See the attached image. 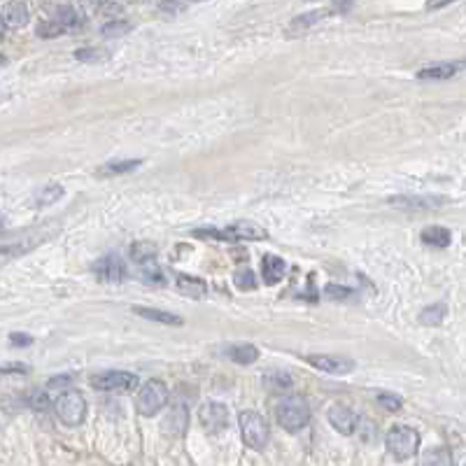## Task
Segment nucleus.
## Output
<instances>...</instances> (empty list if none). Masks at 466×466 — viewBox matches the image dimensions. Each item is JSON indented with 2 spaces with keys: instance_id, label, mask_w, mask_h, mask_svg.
<instances>
[{
  "instance_id": "nucleus-1",
  "label": "nucleus",
  "mask_w": 466,
  "mask_h": 466,
  "mask_svg": "<svg viewBox=\"0 0 466 466\" xmlns=\"http://www.w3.org/2000/svg\"><path fill=\"white\" fill-rule=\"evenodd\" d=\"M193 235H196V238H212V240H228V242L268 238L266 228H261L259 224H254V221H235V224L224 226V228L205 226V228H196Z\"/></svg>"
},
{
  "instance_id": "nucleus-2",
  "label": "nucleus",
  "mask_w": 466,
  "mask_h": 466,
  "mask_svg": "<svg viewBox=\"0 0 466 466\" xmlns=\"http://www.w3.org/2000/svg\"><path fill=\"white\" fill-rule=\"evenodd\" d=\"M277 422L280 427L287 429V432H299L303 429L308 422H310V406L303 397L294 394V397H287L277 404Z\"/></svg>"
},
{
  "instance_id": "nucleus-3",
  "label": "nucleus",
  "mask_w": 466,
  "mask_h": 466,
  "mask_svg": "<svg viewBox=\"0 0 466 466\" xmlns=\"http://www.w3.org/2000/svg\"><path fill=\"white\" fill-rule=\"evenodd\" d=\"M385 446H387V453H390L394 460H399V462L411 460L420 448V434L415 432L413 427L397 425V427H392L390 432H387Z\"/></svg>"
},
{
  "instance_id": "nucleus-4",
  "label": "nucleus",
  "mask_w": 466,
  "mask_h": 466,
  "mask_svg": "<svg viewBox=\"0 0 466 466\" xmlns=\"http://www.w3.org/2000/svg\"><path fill=\"white\" fill-rule=\"evenodd\" d=\"M168 387L161 380H147L142 385V390L138 392V399H135V408L142 418H154L156 413H161L168 404Z\"/></svg>"
},
{
  "instance_id": "nucleus-5",
  "label": "nucleus",
  "mask_w": 466,
  "mask_h": 466,
  "mask_svg": "<svg viewBox=\"0 0 466 466\" xmlns=\"http://www.w3.org/2000/svg\"><path fill=\"white\" fill-rule=\"evenodd\" d=\"M56 415H59V420L68 427L82 425L84 415H87V401L75 390L61 392V397L56 399Z\"/></svg>"
},
{
  "instance_id": "nucleus-6",
  "label": "nucleus",
  "mask_w": 466,
  "mask_h": 466,
  "mask_svg": "<svg viewBox=\"0 0 466 466\" xmlns=\"http://www.w3.org/2000/svg\"><path fill=\"white\" fill-rule=\"evenodd\" d=\"M240 432H242V439L249 448L254 450H263L268 443V427H266V420L261 418L256 411H242L240 413Z\"/></svg>"
},
{
  "instance_id": "nucleus-7",
  "label": "nucleus",
  "mask_w": 466,
  "mask_h": 466,
  "mask_svg": "<svg viewBox=\"0 0 466 466\" xmlns=\"http://www.w3.org/2000/svg\"><path fill=\"white\" fill-rule=\"evenodd\" d=\"M198 422L207 434H221L228 427V411L224 404L210 401L198 411Z\"/></svg>"
},
{
  "instance_id": "nucleus-8",
  "label": "nucleus",
  "mask_w": 466,
  "mask_h": 466,
  "mask_svg": "<svg viewBox=\"0 0 466 466\" xmlns=\"http://www.w3.org/2000/svg\"><path fill=\"white\" fill-rule=\"evenodd\" d=\"M387 203L406 212H429V210H436V207L446 205L448 200L441 196H392L387 198Z\"/></svg>"
},
{
  "instance_id": "nucleus-9",
  "label": "nucleus",
  "mask_w": 466,
  "mask_h": 466,
  "mask_svg": "<svg viewBox=\"0 0 466 466\" xmlns=\"http://www.w3.org/2000/svg\"><path fill=\"white\" fill-rule=\"evenodd\" d=\"M93 273L98 275L100 282L119 285V282H124V277H126V263L117 254H107L93 266Z\"/></svg>"
},
{
  "instance_id": "nucleus-10",
  "label": "nucleus",
  "mask_w": 466,
  "mask_h": 466,
  "mask_svg": "<svg viewBox=\"0 0 466 466\" xmlns=\"http://www.w3.org/2000/svg\"><path fill=\"white\" fill-rule=\"evenodd\" d=\"M306 362L322 373H331V376H345V373L355 371V362L348 357H334V355H308Z\"/></svg>"
},
{
  "instance_id": "nucleus-11",
  "label": "nucleus",
  "mask_w": 466,
  "mask_h": 466,
  "mask_svg": "<svg viewBox=\"0 0 466 466\" xmlns=\"http://www.w3.org/2000/svg\"><path fill=\"white\" fill-rule=\"evenodd\" d=\"M135 378L133 373L128 371H105V373H98V376L91 378V385L96 387V390H103V392H114V390H128V387L135 385Z\"/></svg>"
},
{
  "instance_id": "nucleus-12",
  "label": "nucleus",
  "mask_w": 466,
  "mask_h": 466,
  "mask_svg": "<svg viewBox=\"0 0 466 466\" xmlns=\"http://www.w3.org/2000/svg\"><path fill=\"white\" fill-rule=\"evenodd\" d=\"M45 238H47L45 233H35V235H31V238H24V240H17V242H7V245H0V268L7 266V263L14 261V259H19L21 254L31 252V249L38 247Z\"/></svg>"
},
{
  "instance_id": "nucleus-13",
  "label": "nucleus",
  "mask_w": 466,
  "mask_h": 466,
  "mask_svg": "<svg viewBox=\"0 0 466 466\" xmlns=\"http://www.w3.org/2000/svg\"><path fill=\"white\" fill-rule=\"evenodd\" d=\"M327 418H329V422H331V427L336 429V432H341V434H345V436L355 434L357 415L350 411L348 406H343V404L331 406V408H329V413H327Z\"/></svg>"
},
{
  "instance_id": "nucleus-14",
  "label": "nucleus",
  "mask_w": 466,
  "mask_h": 466,
  "mask_svg": "<svg viewBox=\"0 0 466 466\" xmlns=\"http://www.w3.org/2000/svg\"><path fill=\"white\" fill-rule=\"evenodd\" d=\"M186 427H189V411L184 404H175L163 420V432L168 436H182L186 434Z\"/></svg>"
},
{
  "instance_id": "nucleus-15",
  "label": "nucleus",
  "mask_w": 466,
  "mask_h": 466,
  "mask_svg": "<svg viewBox=\"0 0 466 466\" xmlns=\"http://www.w3.org/2000/svg\"><path fill=\"white\" fill-rule=\"evenodd\" d=\"M287 263L275 254H266L261 261V273H263V282L266 285H277L280 280L285 277Z\"/></svg>"
},
{
  "instance_id": "nucleus-16",
  "label": "nucleus",
  "mask_w": 466,
  "mask_h": 466,
  "mask_svg": "<svg viewBox=\"0 0 466 466\" xmlns=\"http://www.w3.org/2000/svg\"><path fill=\"white\" fill-rule=\"evenodd\" d=\"M135 315H140V317H145L149 322H159V324H168V327H182L184 320L180 315H173V313H166V310H159V308H133Z\"/></svg>"
},
{
  "instance_id": "nucleus-17",
  "label": "nucleus",
  "mask_w": 466,
  "mask_h": 466,
  "mask_svg": "<svg viewBox=\"0 0 466 466\" xmlns=\"http://www.w3.org/2000/svg\"><path fill=\"white\" fill-rule=\"evenodd\" d=\"M422 242H425L427 247H436V249H443L450 245V240H453V233L448 231L446 226H427L425 231H422Z\"/></svg>"
},
{
  "instance_id": "nucleus-18",
  "label": "nucleus",
  "mask_w": 466,
  "mask_h": 466,
  "mask_svg": "<svg viewBox=\"0 0 466 466\" xmlns=\"http://www.w3.org/2000/svg\"><path fill=\"white\" fill-rule=\"evenodd\" d=\"M327 14L329 12H324V10H313V12L301 14V17L292 19L289 28H287V35H299V33L308 31V28H313L315 24H320V21L327 17Z\"/></svg>"
},
{
  "instance_id": "nucleus-19",
  "label": "nucleus",
  "mask_w": 466,
  "mask_h": 466,
  "mask_svg": "<svg viewBox=\"0 0 466 466\" xmlns=\"http://www.w3.org/2000/svg\"><path fill=\"white\" fill-rule=\"evenodd\" d=\"M177 289L189 299H203L207 294V285L200 277H191V275L180 273L177 275Z\"/></svg>"
},
{
  "instance_id": "nucleus-20",
  "label": "nucleus",
  "mask_w": 466,
  "mask_h": 466,
  "mask_svg": "<svg viewBox=\"0 0 466 466\" xmlns=\"http://www.w3.org/2000/svg\"><path fill=\"white\" fill-rule=\"evenodd\" d=\"M3 19H5V26L10 28H21L28 24V10L24 3H19V0H12V3L5 5V12H3Z\"/></svg>"
},
{
  "instance_id": "nucleus-21",
  "label": "nucleus",
  "mask_w": 466,
  "mask_h": 466,
  "mask_svg": "<svg viewBox=\"0 0 466 466\" xmlns=\"http://www.w3.org/2000/svg\"><path fill=\"white\" fill-rule=\"evenodd\" d=\"M226 357L233 359L235 364H254L259 359V350L252 343H240V345H231L226 348Z\"/></svg>"
},
{
  "instance_id": "nucleus-22",
  "label": "nucleus",
  "mask_w": 466,
  "mask_h": 466,
  "mask_svg": "<svg viewBox=\"0 0 466 466\" xmlns=\"http://www.w3.org/2000/svg\"><path fill=\"white\" fill-rule=\"evenodd\" d=\"M140 159H121V161H110L105 163V166H100L96 173L100 177H112V175H126V173H133L135 168L140 166Z\"/></svg>"
},
{
  "instance_id": "nucleus-23",
  "label": "nucleus",
  "mask_w": 466,
  "mask_h": 466,
  "mask_svg": "<svg viewBox=\"0 0 466 466\" xmlns=\"http://www.w3.org/2000/svg\"><path fill=\"white\" fill-rule=\"evenodd\" d=\"M460 66H455V63H441V66H429V68H422L418 73V80H450Z\"/></svg>"
},
{
  "instance_id": "nucleus-24",
  "label": "nucleus",
  "mask_w": 466,
  "mask_h": 466,
  "mask_svg": "<svg viewBox=\"0 0 466 466\" xmlns=\"http://www.w3.org/2000/svg\"><path fill=\"white\" fill-rule=\"evenodd\" d=\"M446 313H448L446 303H434V306H429L420 313V322L422 324H427V327H439L441 322L446 320Z\"/></svg>"
},
{
  "instance_id": "nucleus-25",
  "label": "nucleus",
  "mask_w": 466,
  "mask_h": 466,
  "mask_svg": "<svg viewBox=\"0 0 466 466\" xmlns=\"http://www.w3.org/2000/svg\"><path fill=\"white\" fill-rule=\"evenodd\" d=\"M420 466H453V457L446 448H434L422 455Z\"/></svg>"
},
{
  "instance_id": "nucleus-26",
  "label": "nucleus",
  "mask_w": 466,
  "mask_h": 466,
  "mask_svg": "<svg viewBox=\"0 0 466 466\" xmlns=\"http://www.w3.org/2000/svg\"><path fill=\"white\" fill-rule=\"evenodd\" d=\"M233 285L238 287L240 292H254V289H256V275H254V270L247 268V266L238 268V270H235V275H233Z\"/></svg>"
},
{
  "instance_id": "nucleus-27",
  "label": "nucleus",
  "mask_w": 466,
  "mask_h": 466,
  "mask_svg": "<svg viewBox=\"0 0 466 466\" xmlns=\"http://www.w3.org/2000/svg\"><path fill=\"white\" fill-rule=\"evenodd\" d=\"M131 259L135 263H147L156 259V247L152 242H133L131 245Z\"/></svg>"
},
{
  "instance_id": "nucleus-28",
  "label": "nucleus",
  "mask_w": 466,
  "mask_h": 466,
  "mask_svg": "<svg viewBox=\"0 0 466 466\" xmlns=\"http://www.w3.org/2000/svg\"><path fill=\"white\" fill-rule=\"evenodd\" d=\"M61 196H63V186L52 184V186H47V189L38 191V196H35V205H52L54 200H59Z\"/></svg>"
},
{
  "instance_id": "nucleus-29",
  "label": "nucleus",
  "mask_w": 466,
  "mask_h": 466,
  "mask_svg": "<svg viewBox=\"0 0 466 466\" xmlns=\"http://www.w3.org/2000/svg\"><path fill=\"white\" fill-rule=\"evenodd\" d=\"M140 275H142L145 282H156V285L163 282V273H161V268L156 266V259L147 261V263H140Z\"/></svg>"
},
{
  "instance_id": "nucleus-30",
  "label": "nucleus",
  "mask_w": 466,
  "mask_h": 466,
  "mask_svg": "<svg viewBox=\"0 0 466 466\" xmlns=\"http://www.w3.org/2000/svg\"><path fill=\"white\" fill-rule=\"evenodd\" d=\"M324 296H327L329 301H352V299H355V292L348 289V287H341V285H327Z\"/></svg>"
},
{
  "instance_id": "nucleus-31",
  "label": "nucleus",
  "mask_w": 466,
  "mask_h": 466,
  "mask_svg": "<svg viewBox=\"0 0 466 466\" xmlns=\"http://www.w3.org/2000/svg\"><path fill=\"white\" fill-rule=\"evenodd\" d=\"M128 31H131V24H126V21H110V24L103 26L105 38H121V35H126Z\"/></svg>"
},
{
  "instance_id": "nucleus-32",
  "label": "nucleus",
  "mask_w": 466,
  "mask_h": 466,
  "mask_svg": "<svg viewBox=\"0 0 466 466\" xmlns=\"http://www.w3.org/2000/svg\"><path fill=\"white\" fill-rule=\"evenodd\" d=\"M75 56L80 61H87V63H98V61H105L107 59V52L105 49H77L75 52Z\"/></svg>"
},
{
  "instance_id": "nucleus-33",
  "label": "nucleus",
  "mask_w": 466,
  "mask_h": 466,
  "mask_svg": "<svg viewBox=\"0 0 466 466\" xmlns=\"http://www.w3.org/2000/svg\"><path fill=\"white\" fill-rule=\"evenodd\" d=\"M378 404L385 408V411L390 413H397L401 408V399L397 397V394H387V392H380L378 394Z\"/></svg>"
},
{
  "instance_id": "nucleus-34",
  "label": "nucleus",
  "mask_w": 466,
  "mask_h": 466,
  "mask_svg": "<svg viewBox=\"0 0 466 466\" xmlns=\"http://www.w3.org/2000/svg\"><path fill=\"white\" fill-rule=\"evenodd\" d=\"M63 33V28L56 24V21H45V24H40L38 28V35H42V38H54V35Z\"/></svg>"
},
{
  "instance_id": "nucleus-35",
  "label": "nucleus",
  "mask_w": 466,
  "mask_h": 466,
  "mask_svg": "<svg viewBox=\"0 0 466 466\" xmlns=\"http://www.w3.org/2000/svg\"><path fill=\"white\" fill-rule=\"evenodd\" d=\"M268 383L270 385H275L277 390H285V387H289L292 385V380H289V376L287 373H280V371H273V373H268Z\"/></svg>"
},
{
  "instance_id": "nucleus-36",
  "label": "nucleus",
  "mask_w": 466,
  "mask_h": 466,
  "mask_svg": "<svg viewBox=\"0 0 466 466\" xmlns=\"http://www.w3.org/2000/svg\"><path fill=\"white\" fill-rule=\"evenodd\" d=\"M70 376H56V378H52L49 380V385H47V390H66V387L70 385Z\"/></svg>"
},
{
  "instance_id": "nucleus-37",
  "label": "nucleus",
  "mask_w": 466,
  "mask_h": 466,
  "mask_svg": "<svg viewBox=\"0 0 466 466\" xmlns=\"http://www.w3.org/2000/svg\"><path fill=\"white\" fill-rule=\"evenodd\" d=\"M31 404H33V408H38V411H45L47 404H49V397L45 392H35L31 397Z\"/></svg>"
},
{
  "instance_id": "nucleus-38",
  "label": "nucleus",
  "mask_w": 466,
  "mask_h": 466,
  "mask_svg": "<svg viewBox=\"0 0 466 466\" xmlns=\"http://www.w3.org/2000/svg\"><path fill=\"white\" fill-rule=\"evenodd\" d=\"M10 341H12L14 348H26V345H31V343H33V338L28 334H12Z\"/></svg>"
},
{
  "instance_id": "nucleus-39",
  "label": "nucleus",
  "mask_w": 466,
  "mask_h": 466,
  "mask_svg": "<svg viewBox=\"0 0 466 466\" xmlns=\"http://www.w3.org/2000/svg\"><path fill=\"white\" fill-rule=\"evenodd\" d=\"M352 5H355V0H334V7L336 10H341V12H348Z\"/></svg>"
},
{
  "instance_id": "nucleus-40",
  "label": "nucleus",
  "mask_w": 466,
  "mask_h": 466,
  "mask_svg": "<svg viewBox=\"0 0 466 466\" xmlns=\"http://www.w3.org/2000/svg\"><path fill=\"white\" fill-rule=\"evenodd\" d=\"M0 373H26V366H19V364H12V366H0Z\"/></svg>"
},
{
  "instance_id": "nucleus-41",
  "label": "nucleus",
  "mask_w": 466,
  "mask_h": 466,
  "mask_svg": "<svg viewBox=\"0 0 466 466\" xmlns=\"http://www.w3.org/2000/svg\"><path fill=\"white\" fill-rule=\"evenodd\" d=\"M450 0H429V7H443V5H448Z\"/></svg>"
},
{
  "instance_id": "nucleus-42",
  "label": "nucleus",
  "mask_w": 466,
  "mask_h": 466,
  "mask_svg": "<svg viewBox=\"0 0 466 466\" xmlns=\"http://www.w3.org/2000/svg\"><path fill=\"white\" fill-rule=\"evenodd\" d=\"M3 33H5V19L0 17V38H3Z\"/></svg>"
},
{
  "instance_id": "nucleus-43",
  "label": "nucleus",
  "mask_w": 466,
  "mask_h": 466,
  "mask_svg": "<svg viewBox=\"0 0 466 466\" xmlns=\"http://www.w3.org/2000/svg\"><path fill=\"white\" fill-rule=\"evenodd\" d=\"M0 233H5V219L0 217Z\"/></svg>"
},
{
  "instance_id": "nucleus-44",
  "label": "nucleus",
  "mask_w": 466,
  "mask_h": 466,
  "mask_svg": "<svg viewBox=\"0 0 466 466\" xmlns=\"http://www.w3.org/2000/svg\"><path fill=\"white\" fill-rule=\"evenodd\" d=\"M3 63H5V56H3V54H0V66H3Z\"/></svg>"
},
{
  "instance_id": "nucleus-45",
  "label": "nucleus",
  "mask_w": 466,
  "mask_h": 466,
  "mask_svg": "<svg viewBox=\"0 0 466 466\" xmlns=\"http://www.w3.org/2000/svg\"><path fill=\"white\" fill-rule=\"evenodd\" d=\"M198 3H200V0H198Z\"/></svg>"
},
{
  "instance_id": "nucleus-46",
  "label": "nucleus",
  "mask_w": 466,
  "mask_h": 466,
  "mask_svg": "<svg viewBox=\"0 0 466 466\" xmlns=\"http://www.w3.org/2000/svg\"><path fill=\"white\" fill-rule=\"evenodd\" d=\"M464 466H466V464H464Z\"/></svg>"
}]
</instances>
